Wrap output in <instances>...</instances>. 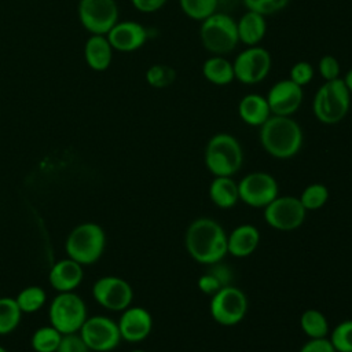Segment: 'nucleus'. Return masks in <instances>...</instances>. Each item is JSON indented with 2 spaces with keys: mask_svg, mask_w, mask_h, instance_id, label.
<instances>
[{
  "mask_svg": "<svg viewBox=\"0 0 352 352\" xmlns=\"http://www.w3.org/2000/svg\"><path fill=\"white\" fill-rule=\"evenodd\" d=\"M186 249L195 261L212 265L228 253L227 234L213 219H195L186 231Z\"/></svg>",
  "mask_w": 352,
  "mask_h": 352,
  "instance_id": "nucleus-1",
  "label": "nucleus"
},
{
  "mask_svg": "<svg viewBox=\"0 0 352 352\" xmlns=\"http://www.w3.org/2000/svg\"><path fill=\"white\" fill-rule=\"evenodd\" d=\"M260 143L274 158L294 157L302 146V129L289 116H274L260 126Z\"/></svg>",
  "mask_w": 352,
  "mask_h": 352,
  "instance_id": "nucleus-2",
  "label": "nucleus"
},
{
  "mask_svg": "<svg viewBox=\"0 0 352 352\" xmlns=\"http://www.w3.org/2000/svg\"><path fill=\"white\" fill-rule=\"evenodd\" d=\"M351 107V94L342 80L324 81L316 91L312 102V111L318 121L334 125L342 121Z\"/></svg>",
  "mask_w": 352,
  "mask_h": 352,
  "instance_id": "nucleus-3",
  "label": "nucleus"
},
{
  "mask_svg": "<svg viewBox=\"0 0 352 352\" xmlns=\"http://www.w3.org/2000/svg\"><path fill=\"white\" fill-rule=\"evenodd\" d=\"M205 165L214 176H232L243 162V151L238 139L230 133L213 135L205 147Z\"/></svg>",
  "mask_w": 352,
  "mask_h": 352,
  "instance_id": "nucleus-4",
  "label": "nucleus"
},
{
  "mask_svg": "<svg viewBox=\"0 0 352 352\" xmlns=\"http://www.w3.org/2000/svg\"><path fill=\"white\" fill-rule=\"evenodd\" d=\"M199 40L212 55L230 54L239 43L236 21L224 11H216L201 22Z\"/></svg>",
  "mask_w": 352,
  "mask_h": 352,
  "instance_id": "nucleus-5",
  "label": "nucleus"
},
{
  "mask_svg": "<svg viewBox=\"0 0 352 352\" xmlns=\"http://www.w3.org/2000/svg\"><path fill=\"white\" fill-rule=\"evenodd\" d=\"M106 236L99 224L82 223L77 226L66 239L69 258L78 264H92L98 261L104 250Z\"/></svg>",
  "mask_w": 352,
  "mask_h": 352,
  "instance_id": "nucleus-6",
  "label": "nucleus"
},
{
  "mask_svg": "<svg viewBox=\"0 0 352 352\" xmlns=\"http://www.w3.org/2000/svg\"><path fill=\"white\" fill-rule=\"evenodd\" d=\"M87 319L81 297L73 292H60L50 305V322L60 334L77 333Z\"/></svg>",
  "mask_w": 352,
  "mask_h": 352,
  "instance_id": "nucleus-7",
  "label": "nucleus"
},
{
  "mask_svg": "<svg viewBox=\"0 0 352 352\" xmlns=\"http://www.w3.org/2000/svg\"><path fill=\"white\" fill-rule=\"evenodd\" d=\"M77 15L82 28L91 34H107L120 21L116 0H78Z\"/></svg>",
  "mask_w": 352,
  "mask_h": 352,
  "instance_id": "nucleus-8",
  "label": "nucleus"
},
{
  "mask_svg": "<svg viewBox=\"0 0 352 352\" xmlns=\"http://www.w3.org/2000/svg\"><path fill=\"white\" fill-rule=\"evenodd\" d=\"M235 80L246 85H254L267 78L272 67V58L267 48L250 45L241 51L234 62Z\"/></svg>",
  "mask_w": 352,
  "mask_h": 352,
  "instance_id": "nucleus-9",
  "label": "nucleus"
},
{
  "mask_svg": "<svg viewBox=\"0 0 352 352\" xmlns=\"http://www.w3.org/2000/svg\"><path fill=\"white\" fill-rule=\"evenodd\" d=\"M210 297L209 311L219 324L234 326L245 318L248 312V297L241 289L228 285Z\"/></svg>",
  "mask_w": 352,
  "mask_h": 352,
  "instance_id": "nucleus-10",
  "label": "nucleus"
},
{
  "mask_svg": "<svg viewBox=\"0 0 352 352\" xmlns=\"http://www.w3.org/2000/svg\"><path fill=\"white\" fill-rule=\"evenodd\" d=\"M307 210L300 198L283 195L276 197L264 208L265 223L279 231H292L302 226Z\"/></svg>",
  "mask_w": 352,
  "mask_h": 352,
  "instance_id": "nucleus-11",
  "label": "nucleus"
},
{
  "mask_svg": "<svg viewBox=\"0 0 352 352\" xmlns=\"http://www.w3.org/2000/svg\"><path fill=\"white\" fill-rule=\"evenodd\" d=\"M239 201L252 208H265L278 197V183L267 172L248 173L238 182Z\"/></svg>",
  "mask_w": 352,
  "mask_h": 352,
  "instance_id": "nucleus-12",
  "label": "nucleus"
},
{
  "mask_svg": "<svg viewBox=\"0 0 352 352\" xmlns=\"http://www.w3.org/2000/svg\"><path fill=\"white\" fill-rule=\"evenodd\" d=\"M80 336L89 351L96 352L111 351L121 340L118 324L106 316H92L85 319L80 329Z\"/></svg>",
  "mask_w": 352,
  "mask_h": 352,
  "instance_id": "nucleus-13",
  "label": "nucleus"
},
{
  "mask_svg": "<svg viewBox=\"0 0 352 352\" xmlns=\"http://www.w3.org/2000/svg\"><path fill=\"white\" fill-rule=\"evenodd\" d=\"M96 302L110 311L126 309L133 298L131 285L118 276H103L98 279L92 287Z\"/></svg>",
  "mask_w": 352,
  "mask_h": 352,
  "instance_id": "nucleus-14",
  "label": "nucleus"
},
{
  "mask_svg": "<svg viewBox=\"0 0 352 352\" xmlns=\"http://www.w3.org/2000/svg\"><path fill=\"white\" fill-rule=\"evenodd\" d=\"M267 102L274 116L292 117L302 104V87L293 82L290 78L276 81L267 94Z\"/></svg>",
  "mask_w": 352,
  "mask_h": 352,
  "instance_id": "nucleus-15",
  "label": "nucleus"
},
{
  "mask_svg": "<svg viewBox=\"0 0 352 352\" xmlns=\"http://www.w3.org/2000/svg\"><path fill=\"white\" fill-rule=\"evenodd\" d=\"M106 36L113 50L132 52L144 45L148 33L147 29L136 21H118Z\"/></svg>",
  "mask_w": 352,
  "mask_h": 352,
  "instance_id": "nucleus-16",
  "label": "nucleus"
},
{
  "mask_svg": "<svg viewBox=\"0 0 352 352\" xmlns=\"http://www.w3.org/2000/svg\"><path fill=\"white\" fill-rule=\"evenodd\" d=\"M117 324L121 338L129 342H139L151 333L153 318L150 312L142 307H128L124 309Z\"/></svg>",
  "mask_w": 352,
  "mask_h": 352,
  "instance_id": "nucleus-17",
  "label": "nucleus"
},
{
  "mask_svg": "<svg viewBox=\"0 0 352 352\" xmlns=\"http://www.w3.org/2000/svg\"><path fill=\"white\" fill-rule=\"evenodd\" d=\"M113 51L106 34H89L84 44L85 63L95 72H104L111 65Z\"/></svg>",
  "mask_w": 352,
  "mask_h": 352,
  "instance_id": "nucleus-18",
  "label": "nucleus"
},
{
  "mask_svg": "<svg viewBox=\"0 0 352 352\" xmlns=\"http://www.w3.org/2000/svg\"><path fill=\"white\" fill-rule=\"evenodd\" d=\"M260 243V231L253 224H241L227 235V250L235 257L252 254Z\"/></svg>",
  "mask_w": 352,
  "mask_h": 352,
  "instance_id": "nucleus-19",
  "label": "nucleus"
},
{
  "mask_svg": "<svg viewBox=\"0 0 352 352\" xmlns=\"http://www.w3.org/2000/svg\"><path fill=\"white\" fill-rule=\"evenodd\" d=\"M51 286L60 292H72L82 280L81 264L72 258H65L58 261L50 271Z\"/></svg>",
  "mask_w": 352,
  "mask_h": 352,
  "instance_id": "nucleus-20",
  "label": "nucleus"
},
{
  "mask_svg": "<svg viewBox=\"0 0 352 352\" xmlns=\"http://www.w3.org/2000/svg\"><path fill=\"white\" fill-rule=\"evenodd\" d=\"M239 118L250 126H261L271 116L267 98L258 94H246L238 103Z\"/></svg>",
  "mask_w": 352,
  "mask_h": 352,
  "instance_id": "nucleus-21",
  "label": "nucleus"
},
{
  "mask_svg": "<svg viewBox=\"0 0 352 352\" xmlns=\"http://www.w3.org/2000/svg\"><path fill=\"white\" fill-rule=\"evenodd\" d=\"M236 30L239 43L245 44L246 47L258 45L267 33L265 16L248 10L236 21Z\"/></svg>",
  "mask_w": 352,
  "mask_h": 352,
  "instance_id": "nucleus-22",
  "label": "nucleus"
},
{
  "mask_svg": "<svg viewBox=\"0 0 352 352\" xmlns=\"http://www.w3.org/2000/svg\"><path fill=\"white\" fill-rule=\"evenodd\" d=\"M209 197L216 206L230 209L239 201L238 183L232 176H216L209 186Z\"/></svg>",
  "mask_w": 352,
  "mask_h": 352,
  "instance_id": "nucleus-23",
  "label": "nucleus"
},
{
  "mask_svg": "<svg viewBox=\"0 0 352 352\" xmlns=\"http://www.w3.org/2000/svg\"><path fill=\"white\" fill-rule=\"evenodd\" d=\"M204 77L213 85H228L235 80L232 62L223 55H212L202 63Z\"/></svg>",
  "mask_w": 352,
  "mask_h": 352,
  "instance_id": "nucleus-24",
  "label": "nucleus"
},
{
  "mask_svg": "<svg viewBox=\"0 0 352 352\" xmlns=\"http://www.w3.org/2000/svg\"><path fill=\"white\" fill-rule=\"evenodd\" d=\"M301 330L309 338H323L329 333V322L323 312L318 309H307L300 318Z\"/></svg>",
  "mask_w": 352,
  "mask_h": 352,
  "instance_id": "nucleus-25",
  "label": "nucleus"
},
{
  "mask_svg": "<svg viewBox=\"0 0 352 352\" xmlns=\"http://www.w3.org/2000/svg\"><path fill=\"white\" fill-rule=\"evenodd\" d=\"M62 336L54 326L40 327L32 337V348L36 352H56Z\"/></svg>",
  "mask_w": 352,
  "mask_h": 352,
  "instance_id": "nucleus-26",
  "label": "nucleus"
},
{
  "mask_svg": "<svg viewBox=\"0 0 352 352\" xmlns=\"http://www.w3.org/2000/svg\"><path fill=\"white\" fill-rule=\"evenodd\" d=\"M21 315L22 311L15 298H0V334L11 333L19 324Z\"/></svg>",
  "mask_w": 352,
  "mask_h": 352,
  "instance_id": "nucleus-27",
  "label": "nucleus"
},
{
  "mask_svg": "<svg viewBox=\"0 0 352 352\" xmlns=\"http://www.w3.org/2000/svg\"><path fill=\"white\" fill-rule=\"evenodd\" d=\"M179 4L188 18L199 22L219 11V0H179Z\"/></svg>",
  "mask_w": 352,
  "mask_h": 352,
  "instance_id": "nucleus-28",
  "label": "nucleus"
},
{
  "mask_svg": "<svg viewBox=\"0 0 352 352\" xmlns=\"http://www.w3.org/2000/svg\"><path fill=\"white\" fill-rule=\"evenodd\" d=\"M175 80H176V70L172 66L157 63V65H151L146 70V81L153 88L164 89L170 84H173Z\"/></svg>",
  "mask_w": 352,
  "mask_h": 352,
  "instance_id": "nucleus-29",
  "label": "nucleus"
},
{
  "mask_svg": "<svg viewBox=\"0 0 352 352\" xmlns=\"http://www.w3.org/2000/svg\"><path fill=\"white\" fill-rule=\"evenodd\" d=\"M327 199H329V190L322 183H312L307 186L300 195V201L305 208V210L320 209L322 206L326 205Z\"/></svg>",
  "mask_w": 352,
  "mask_h": 352,
  "instance_id": "nucleus-30",
  "label": "nucleus"
},
{
  "mask_svg": "<svg viewBox=\"0 0 352 352\" xmlns=\"http://www.w3.org/2000/svg\"><path fill=\"white\" fill-rule=\"evenodd\" d=\"M16 304L22 312L30 314L38 311L45 302V293L38 286H29L19 292L16 296Z\"/></svg>",
  "mask_w": 352,
  "mask_h": 352,
  "instance_id": "nucleus-31",
  "label": "nucleus"
},
{
  "mask_svg": "<svg viewBox=\"0 0 352 352\" xmlns=\"http://www.w3.org/2000/svg\"><path fill=\"white\" fill-rule=\"evenodd\" d=\"M329 340L337 352H352V319L338 323Z\"/></svg>",
  "mask_w": 352,
  "mask_h": 352,
  "instance_id": "nucleus-32",
  "label": "nucleus"
},
{
  "mask_svg": "<svg viewBox=\"0 0 352 352\" xmlns=\"http://www.w3.org/2000/svg\"><path fill=\"white\" fill-rule=\"evenodd\" d=\"M289 1L290 0H242L246 10L258 12L264 16L274 15L282 11L283 8H286Z\"/></svg>",
  "mask_w": 352,
  "mask_h": 352,
  "instance_id": "nucleus-33",
  "label": "nucleus"
},
{
  "mask_svg": "<svg viewBox=\"0 0 352 352\" xmlns=\"http://www.w3.org/2000/svg\"><path fill=\"white\" fill-rule=\"evenodd\" d=\"M314 74H315V70H314V66L309 62L298 60L292 66L290 73H289V78L293 82H296L297 85L305 87L307 84H309L312 81Z\"/></svg>",
  "mask_w": 352,
  "mask_h": 352,
  "instance_id": "nucleus-34",
  "label": "nucleus"
},
{
  "mask_svg": "<svg viewBox=\"0 0 352 352\" xmlns=\"http://www.w3.org/2000/svg\"><path fill=\"white\" fill-rule=\"evenodd\" d=\"M318 72H319L320 77L324 81H330V80L338 78L340 73H341V66H340L338 59L336 56H333V55H329V54L323 55L319 59Z\"/></svg>",
  "mask_w": 352,
  "mask_h": 352,
  "instance_id": "nucleus-35",
  "label": "nucleus"
},
{
  "mask_svg": "<svg viewBox=\"0 0 352 352\" xmlns=\"http://www.w3.org/2000/svg\"><path fill=\"white\" fill-rule=\"evenodd\" d=\"M56 352H89V348L84 342L80 334H63Z\"/></svg>",
  "mask_w": 352,
  "mask_h": 352,
  "instance_id": "nucleus-36",
  "label": "nucleus"
},
{
  "mask_svg": "<svg viewBox=\"0 0 352 352\" xmlns=\"http://www.w3.org/2000/svg\"><path fill=\"white\" fill-rule=\"evenodd\" d=\"M198 287L202 293L205 294H209V296H213L216 292H219L221 287H224L219 279L210 272L208 271L206 274L201 275L199 279H198Z\"/></svg>",
  "mask_w": 352,
  "mask_h": 352,
  "instance_id": "nucleus-37",
  "label": "nucleus"
},
{
  "mask_svg": "<svg viewBox=\"0 0 352 352\" xmlns=\"http://www.w3.org/2000/svg\"><path fill=\"white\" fill-rule=\"evenodd\" d=\"M300 352H337L330 342L329 338H309L308 342H305Z\"/></svg>",
  "mask_w": 352,
  "mask_h": 352,
  "instance_id": "nucleus-38",
  "label": "nucleus"
},
{
  "mask_svg": "<svg viewBox=\"0 0 352 352\" xmlns=\"http://www.w3.org/2000/svg\"><path fill=\"white\" fill-rule=\"evenodd\" d=\"M166 1L168 0H131L132 6L143 14H151L161 10Z\"/></svg>",
  "mask_w": 352,
  "mask_h": 352,
  "instance_id": "nucleus-39",
  "label": "nucleus"
},
{
  "mask_svg": "<svg viewBox=\"0 0 352 352\" xmlns=\"http://www.w3.org/2000/svg\"><path fill=\"white\" fill-rule=\"evenodd\" d=\"M342 80H344V82H345V85L348 88L349 94L352 95V67L346 72V74L342 77Z\"/></svg>",
  "mask_w": 352,
  "mask_h": 352,
  "instance_id": "nucleus-40",
  "label": "nucleus"
},
{
  "mask_svg": "<svg viewBox=\"0 0 352 352\" xmlns=\"http://www.w3.org/2000/svg\"><path fill=\"white\" fill-rule=\"evenodd\" d=\"M232 1H235V0H219V7L221 6V4H228V3H232Z\"/></svg>",
  "mask_w": 352,
  "mask_h": 352,
  "instance_id": "nucleus-41",
  "label": "nucleus"
},
{
  "mask_svg": "<svg viewBox=\"0 0 352 352\" xmlns=\"http://www.w3.org/2000/svg\"><path fill=\"white\" fill-rule=\"evenodd\" d=\"M0 352H7V351H6L3 346H0Z\"/></svg>",
  "mask_w": 352,
  "mask_h": 352,
  "instance_id": "nucleus-42",
  "label": "nucleus"
},
{
  "mask_svg": "<svg viewBox=\"0 0 352 352\" xmlns=\"http://www.w3.org/2000/svg\"><path fill=\"white\" fill-rule=\"evenodd\" d=\"M132 352H144V351H140V349H135V351H132Z\"/></svg>",
  "mask_w": 352,
  "mask_h": 352,
  "instance_id": "nucleus-43",
  "label": "nucleus"
}]
</instances>
